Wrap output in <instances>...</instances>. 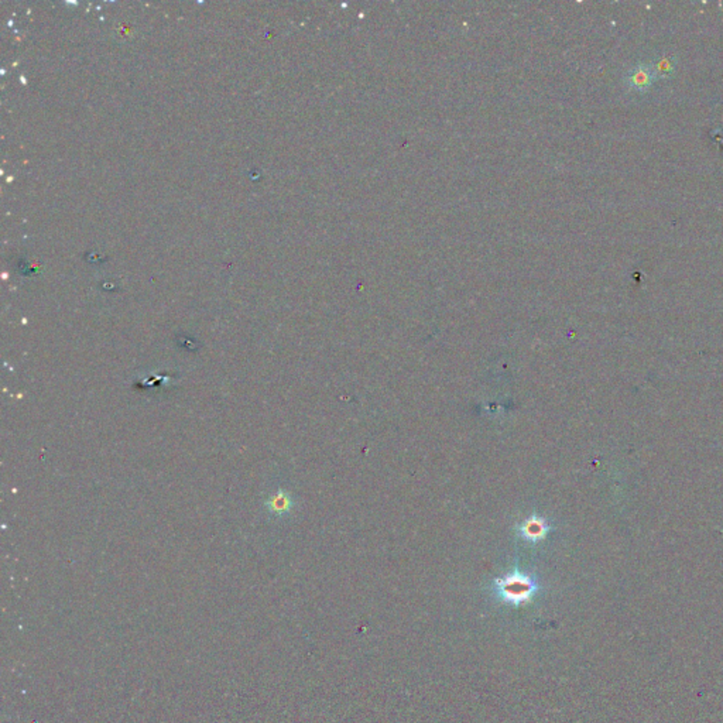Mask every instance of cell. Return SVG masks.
Returning a JSON list of instances; mask_svg holds the SVG:
<instances>
[{"mask_svg":"<svg viewBox=\"0 0 723 723\" xmlns=\"http://www.w3.org/2000/svg\"><path fill=\"white\" fill-rule=\"evenodd\" d=\"M269 511L274 516H283L286 513H288L291 510V506H293V500L290 497V494H287L286 492H277L274 493L273 496H270V499L267 500L266 503Z\"/></svg>","mask_w":723,"mask_h":723,"instance_id":"277c9868","label":"cell"},{"mask_svg":"<svg viewBox=\"0 0 723 723\" xmlns=\"http://www.w3.org/2000/svg\"><path fill=\"white\" fill-rule=\"evenodd\" d=\"M538 590L540 585L537 581L533 576L518 571L497 578L493 582V592L496 597L502 603L516 607L530 603Z\"/></svg>","mask_w":723,"mask_h":723,"instance_id":"6da1fadb","label":"cell"},{"mask_svg":"<svg viewBox=\"0 0 723 723\" xmlns=\"http://www.w3.org/2000/svg\"><path fill=\"white\" fill-rule=\"evenodd\" d=\"M655 77L657 75H655L652 66L640 64L628 71L627 84L634 91H645L652 85V83L655 81Z\"/></svg>","mask_w":723,"mask_h":723,"instance_id":"3957f363","label":"cell"},{"mask_svg":"<svg viewBox=\"0 0 723 723\" xmlns=\"http://www.w3.org/2000/svg\"><path fill=\"white\" fill-rule=\"evenodd\" d=\"M548 531H549V527H548V523L545 521V518L535 516V514L528 517L523 524L518 525L520 535L524 540L533 541V542H538V541L544 540L547 537Z\"/></svg>","mask_w":723,"mask_h":723,"instance_id":"7a4b0ae2","label":"cell"},{"mask_svg":"<svg viewBox=\"0 0 723 723\" xmlns=\"http://www.w3.org/2000/svg\"><path fill=\"white\" fill-rule=\"evenodd\" d=\"M652 68H654V71H655V75L664 77V75L669 74V71H672V63L669 61V59L662 57V59H660L657 63H654V64H652Z\"/></svg>","mask_w":723,"mask_h":723,"instance_id":"5b68a950","label":"cell"}]
</instances>
